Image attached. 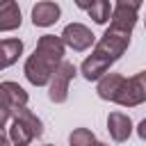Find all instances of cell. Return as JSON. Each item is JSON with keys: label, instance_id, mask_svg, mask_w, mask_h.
Returning <instances> with one entry per match:
<instances>
[{"label": "cell", "instance_id": "cell-6", "mask_svg": "<svg viewBox=\"0 0 146 146\" xmlns=\"http://www.w3.org/2000/svg\"><path fill=\"white\" fill-rule=\"evenodd\" d=\"M59 36H62L64 46L75 50V52H84L94 46V32L84 23H68Z\"/></svg>", "mask_w": 146, "mask_h": 146}, {"label": "cell", "instance_id": "cell-3", "mask_svg": "<svg viewBox=\"0 0 146 146\" xmlns=\"http://www.w3.org/2000/svg\"><path fill=\"white\" fill-rule=\"evenodd\" d=\"M9 139L11 144H30L32 139H39L43 135V123L41 119L25 107H16L11 110V121H9Z\"/></svg>", "mask_w": 146, "mask_h": 146}, {"label": "cell", "instance_id": "cell-19", "mask_svg": "<svg viewBox=\"0 0 146 146\" xmlns=\"http://www.w3.org/2000/svg\"><path fill=\"white\" fill-rule=\"evenodd\" d=\"M73 2H75V7H80V9H84V11H87V9L91 7V2H94V0H73Z\"/></svg>", "mask_w": 146, "mask_h": 146}, {"label": "cell", "instance_id": "cell-2", "mask_svg": "<svg viewBox=\"0 0 146 146\" xmlns=\"http://www.w3.org/2000/svg\"><path fill=\"white\" fill-rule=\"evenodd\" d=\"M64 52H66V46H64L62 36H55V34L39 36L34 52L25 59L23 73H25L27 82L34 84V87H46L50 82L52 71L64 59Z\"/></svg>", "mask_w": 146, "mask_h": 146}, {"label": "cell", "instance_id": "cell-23", "mask_svg": "<svg viewBox=\"0 0 146 146\" xmlns=\"http://www.w3.org/2000/svg\"><path fill=\"white\" fill-rule=\"evenodd\" d=\"M11 146H25V144H11Z\"/></svg>", "mask_w": 146, "mask_h": 146}, {"label": "cell", "instance_id": "cell-9", "mask_svg": "<svg viewBox=\"0 0 146 146\" xmlns=\"http://www.w3.org/2000/svg\"><path fill=\"white\" fill-rule=\"evenodd\" d=\"M23 23L16 0H0V32H14Z\"/></svg>", "mask_w": 146, "mask_h": 146}, {"label": "cell", "instance_id": "cell-8", "mask_svg": "<svg viewBox=\"0 0 146 146\" xmlns=\"http://www.w3.org/2000/svg\"><path fill=\"white\" fill-rule=\"evenodd\" d=\"M132 130H135V125H132L128 114H123V112H110L107 114V132L114 141H119V144L125 141L132 135Z\"/></svg>", "mask_w": 146, "mask_h": 146}, {"label": "cell", "instance_id": "cell-16", "mask_svg": "<svg viewBox=\"0 0 146 146\" xmlns=\"http://www.w3.org/2000/svg\"><path fill=\"white\" fill-rule=\"evenodd\" d=\"M11 121V107L9 105H0V130Z\"/></svg>", "mask_w": 146, "mask_h": 146}, {"label": "cell", "instance_id": "cell-12", "mask_svg": "<svg viewBox=\"0 0 146 146\" xmlns=\"http://www.w3.org/2000/svg\"><path fill=\"white\" fill-rule=\"evenodd\" d=\"M21 52H23V41L21 39H0V71L16 64Z\"/></svg>", "mask_w": 146, "mask_h": 146}, {"label": "cell", "instance_id": "cell-10", "mask_svg": "<svg viewBox=\"0 0 146 146\" xmlns=\"http://www.w3.org/2000/svg\"><path fill=\"white\" fill-rule=\"evenodd\" d=\"M123 80H125V78H123L121 73H105L103 78H98V84H96L98 96H100L103 100L114 103L116 96H119V91H121V87H123Z\"/></svg>", "mask_w": 146, "mask_h": 146}, {"label": "cell", "instance_id": "cell-11", "mask_svg": "<svg viewBox=\"0 0 146 146\" xmlns=\"http://www.w3.org/2000/svg\"><path fill=\"white\" fill-rule=\"evenodd\" d=\"M139 11H135V9H128V7H121V5H114V9H112V18H110V25L112 27H116V30H123V32H130L132 34V30H135V25H137V16Z\"/></svg>", "mask_w": 146, "mask_h": 146}, {"label": "cell", "instance_id": "cell-17", "mask_svg": "<svg viewBox=\"0 0 146 146\" xmlns=\"http://www.w3.org/2000/svg\"><path fill=\"white\" fill-rule=\"evenodd\" d=\"M141 2H144V0H116V5H121V7H128V9H135V11H139Z\"/></svg>", "mask_w": 146, "mask_h": 146}, {"label": "cell", "instance_id": "cell-20", "mask_svg": "<svg viewBox=\"0 0 146 146\" xmlns=\"http://www.w3.org/2000/svg\"><path fill=\"white\" fill-rule=\"evenodd\" d=\"M0 105H9V100H7V91H5V87H2V82H0ZM11 107V105H9Z\"/></svg>", "mask_w": 146, "mask_h": 146}, {"label": "cell", "instance_id": "cell-21", "mask_svg": "<svg viewBox=\"0 0 146 146\" xmlns=\"http://www.w3.org/2000/svg\"><path fill=\"white\" fill-rule=\"evenodd\" d=\"M0 146H11V139H9V135H5L2 130H0Z\"/></svg>", "mask_w": 146, "mask_h": 146}, {"label": "cell", "instance_id": "cell-13", "mask_svg": "<svg viewBox=\"0 0 146 146\" xmlns=\"http://www.w3.org/2000/svg\"><path fill=\"white\" fill-rule=\"evenodd\" d=\"M2 87H5V91H7V100H9L11 110H16V107H25V105H27L30 96H27V91H25L18 82L7 80V82H2Z\"/></svg>", "mask_w": 146, "mask_h": 146}, {"label": "cell", "instance_id": "cell-22", "mask_svg": "<svg viewBox=\"0 0 146 146\" xmlns=\"http://www.w3.org/2000/svg\"><path fill=\"white\" fill-rule=\"evenodd\" d=\"M96 146H110V144H105V141H98V144H96Z\"/></svg>", "mask_w": 146, "mask_h": 146}, {"label": "cell", "instance_id": "cell-7", "mask_svg": "<svg viewBox=\"0 0 146 146\" xmlns=\"http://www.w3.org/2000/svg\"><path fill=\"white\" fill-rule=\"evenodd\" d=\"M59 16H62V9L52 0H41L32 7V25L34 27H50L59 21Z\"/></svg>", "mask_w": 146, "mask_h": 146}, {"label": "cell", "instance_id": "cell-1", "mask_svg": "<svg viewBox=\"0 0 146 146\" xmlns=\"http://www.w3.org/2000/svg\"><path fill=\"white\" fill-rule=\"evenodd\" d=\"M130 32H123V30H116V27H107L105 32H103V36H100V41L94 46V50H91V55L82 62V66H80V73L84 75V80H98V78H103L107 71H110V66L128 50V46H130Z\"/></svg>", "mask_w": 146, "mask_h": 146}, {"label": "cell", "instance_id": "cell-25", "mask_svg": "<svg viewBox=\"0 0 146 146\" xmlns=\"http://www.w3.org/2000/svg\"><path fill=\"white\" fill-rule=\"evenodd\" d=\"M46 146H52V144H46Z\"/></svg>", "mask_w": 146, "mask_h": 146}, {"label": "cell", "instance_id": "cell-18", "mask_svg": "<svg viewBox=\"0 0 146 146\" xmlns=\"http://www.w3.org/2000/svg\"><path fill=\"white\" fill-rule=\"evenodd\" d=\"M135 130H137L139 139H144V141H146V119H141V121L137 123V128H135Z\"/></svg>", "mask_w": 146, "mask_h": 146}, {"label": "cell", "instance_id": "cell-4", "mask_svg": "<svg viewBox=\"0 0 146 146\" xmlns=\"http://www.w3.org/2000/svg\"><path fill=\"white\" fill-rule=\"evenodd\" d=\"M75 73H78V68H75L73 62H66V59L59 62V66L52 71L50 82H48V98H50V103H57V105L66 103V98H68V84L75 78Z\"/></svg>", "mask_w": 146, "mask_h": 146}, {"label": "cell", "instance_id": "cell-15", "mask_svg": "<svg viewBox=\"0 0 146 146\" xmlns=\"http://www.w3.org/2000/svg\"><path fill=\"white\" fill-rule=\"evenodd\" d=\"M98 139L89 128H75L68 135V146H96Z\"/></svg>", "mask_w": 146, "mask_h": 146}, {"label": "cell", "instance_id": "cell-14", "mask_svg": "<svg viewBox=\"0 0 146 146\" xmlns=\"http://www.w3.org/2000/svg\"><path fill=\"white\" fill-rule=\"evenodd\" d=\"M87 14H89V18H91L94 23L105 25V23L112 18V5H110V0H94L91 7L87 9Z\"/></svg>", "mask_w": 146, "mask_h": 146}, {"label": "cell", "instance_id": "cell-5", "mask_svg": "<svg viewBox=\"0 0 146 146\" xmlns=\"http://www.w3.org/2000/svg\"><path fill=\"white\" fill-rule=\"evenodd\" d=\"M114 103L121 107H137L146 103V71L135 73L132 78H125Z\"/></svg>", "mask_w": 146, "mask_h": 146}, {"label": "cell", "instance_id": "cell-24", "mask_svg": "<svg viewBox=\"0 0 146 146\" xmlns=\"http://www.w3.org/2000/svg\"><path fill=\"white\" fill-rule=\"evenodd\" d=\"M144 25H146V18H144Z\"/></svg>", "mask_w": 146, "mask_h": 146}]
</instances>
